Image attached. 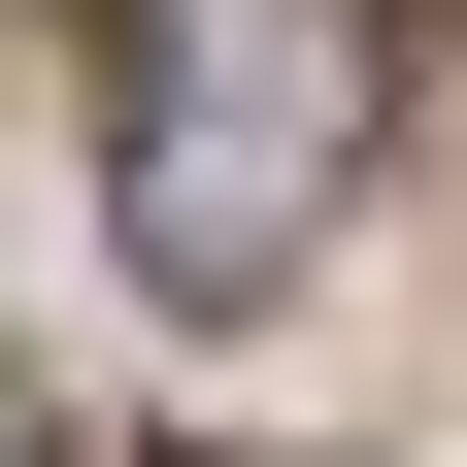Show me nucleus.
Returning a JSON list of instances; mask_svg holds the SVG:
<instances>
[{"label": "nucleus", "mask_w": 467, "mask_h": 467, "mask_svg": "<svg viewBox=\"0 0 467 467\" xmlns=\"http://www.w3.org/2000/svg\"><path fill=\"white\" fill-rule=\"evenodd\" d=\"M368 167V0H134V267L267 301Z\"/></svg>", "instance_id": "1"}]
</instances>
